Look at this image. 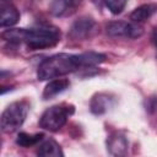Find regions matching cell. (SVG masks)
Instances as JSON below:
<instances>
[{
  "label": "cell",
  "mask_w": 157,
  "mask_h": 157,
  "mask_svg": "<svg viewBox=\"0 0 157 157\" xmlns=\"http://www.w3.org/2000/svg\"><path fill=\"white\" fill-rule=\"evenodd\" d=\"M152 42H153V45H155V48H156V50H157V27H155L153 28V31H152Z\"/></svg>",
  "instance_id": "ac0fdd59"
},
{
  "label": "cell",
  "mask_w": 157,
  "mask_h": 157,
  "mask_svg": "<svg viewBox=\"0 0 157 157\" xmlns=\"http://www.w3.org/2000/svg\"><path fill=\"white\" fill-rule=\"evenodd\" d=\"M146 109L148 112H155L157 110V97H151L147 99V105H146Z\"/></svg>",
  "instance_id": "e0dca14e"
},
{
  "label": "cell",
  "mask_w": 157,
  "mask_h": 157,
  "mask_svg": "<svg viewBox=\"0 0 157 157\" xmlns=\"http://www.w3.org/2000/svg\"><path fill=\"white\" fill-rule=\"evenodd\" d=\"M94 25L96 22L92 17L81 16L71 25L70 31H69V37L76 40L85 39L91 34V32L94 28Z\"/></svg>",
  "instance_id": "8992f818"
},
{
  "label": "cell",
  "mask_w": 157,
  "mask_h": 157,
  "mask_svg": "<svg viewBox=\"0 0 157 157\" xmlns=\"http://www.w3.org/2000/svg\"><path fill=\"white\" fill-rule=\"evenodd\" d=\"M43 134H27V132H20L16 139V144L22 147H32L38 145L43 140Z\"/></svg>",
  "instance_id": "9a60e30c"
},
{
  "label": "cell",
  "mask_w": 157,
  "mask_h": 157,
  "mask_svg": "<svg viewBox=\"0 0 157 157\" xmlns=\"http://www.w3.org/2000/svg\"><path fill=\"white\" fill-rule=\"evenodd\" d=\"M107 34L110 37H125V38H139L142 36L144 29L136 22L126 21H113L105 27Z\"/></svg>",
  "instance_id": "5b68a950"
},
{
  "label": "cell",
  "mask_w": 157,
  "mask_h": 157,
  "mask_svg": "<svg viewBox=\"0 0 157 157\" xmlns=\"http://www.w3.org/2000/svg\"><path fill=\"white\" fill-rule=\"evenodd\" d=\"M20 20V13L17 9L12 5H5L1 7V15H0V26L2 28L11 27L16 25Z\"/></svg>",
  "instance_id": "30bf717a"
},
{
  "label": "cell",
  "mask_w": 157,
  "mask_h": 157,
  "mask_svg": "<svg viewBox=\"0 0 157 157\" xmlns=\"http://www.w3.org/2000/svg\"><path fill=\"white\" fill-rule=\"evenodd\" d=\"M28 103L26 101H17L9 104L1 114L0 126L4 132H13L16 131L26 120L28 113Z\"/></svg>",
  "instance_id": "3957f363"
},
{
  "label": "cell",
  "mask_w": 157,
  "mask_h": 157,
  "mask_svg": "<svg viewBox=\"0 0 157 157\" xmlns=\"http://www.w3.org/2000/svg\"><path fill=\"white\" fill-rule=\"evenodd\" d=\"M107 150L113 156H125L128 152V140L120 132L112 134L107 140Z\"/></svg>",
  "instance_id": "ba28073f"
},
{
  "label": "cell",
  "mask_w": 157,
  "mask_h": 157,
  "mask_svg": "<svg viewBox=\"0 0 157 157\" xmlns=\"http://www.w3.org/2000/svg\"><path fill=\"white\" fill-rule=\"evenodd\" d=\"M69 85H70V82L66 78H54L45 86V88L43 91V98L44 99L53 98L54 96L64 92L69 87Z\"/></svg>",
  "instance_id": "8fae6325"
},
{
  "label": "cell",
  "mask_w": 157,
  "mask_h": 157,
  "mask_svg": "<svg viewBox=\"0 0 157 157\" xmlns=\"http://www.w3.org/2000/svg\"><path fill=\"white\" fill-rule=\"evenodd\" d=\"M156 12H157V4H144L139 7H136L130 13V20L132 22L141 23V22L147 21Z\"/></svg>",
  "instance_id": "9c48e42d"
},
{
  "label": "cell",
  "mask_w": 157,
  "mask_h": 157,
  "mask_svg": "<svg viewBox=\"0 0 157 157\" xmlns=\"http://www.w3.org/2000/svg\"><path fill=\"white\" fill-rule=\"evenodd\" d=\"M78 69H82L78 54H54L44 59L39 64L37 70V77L40 81L58 78L60 76H65L70 72H74Z\"/></svg>",
  "instance_id": "7a4b0ae2"
},
{
  "label": "cell",
  "mask_w": 157,
  "mask_h": 157,
  "mask_svg": "<svg viewBox=\"0 0 157 157\" xmlns=\"http://www.w3.org/2000/svg\"><path fill=\"white\" fill-rule=\"evenodd\" d=\"M126 1L128 0H104V4L112 13L118 15L124 10V7L126 5Z\"/></svg>",
  "instance_id": "2e32d148"
},
{
  "label": "cell",
  "mask_w": 157,
  "mask_h": 157,
  "mask_svg": "<svg viewBox=\"0 0 157 157\" xmlns=\"http://www.w3.org/2000/svg\"><path fill=\"white\" fill-rule=\"evenodd\" d=\"M82 0H53L50 4V13L56 17L69 16L80 6Z\"/></svg>",
  "instance_id": "52a82bcc"
},
{
  "label": "cell",
  "mask_w": 157,
  "mask_h": 157,
  "mask_svg": "<svg viewBox=\"0 0 157 157\" xmlns=\"http://www.w3.org/2000/svg\"><path fill=\"white\" fill-rule=\"evenodd\" d=\"M109 102H110V98L103 93H99V94H96L92 99H91V104H90V108H91V112L93 114H103L108 110L109 108Z\"/></svg>",
  "instance_id": "4fadbf2b"
},
{
  "label": "cell",
  "mask_w": 157,
  "mask_h": 157,
  "mask_svg": "<svg viewBox=\"0 0 157 157\" xmlns=\"http://www.w3.org/2000/svg\"><path fill=\"white\" fill-rule=\"evenodd\" d=\"M78 55H80L81 67H92V66L99 65L101 63H103L105 60V55L104 54L94 53V52L83 53V54H78Z\"/></svg>",
  "instance_id": "5bb4252c"
},
{
  "label": "cell",
  "mask_w": 157,
  "mask_h": 157,
  "mask_svg": "<svg viewBox=\"0 0 157 157\" xmlns=\"http://www.w3.org/2000/svg\"><path fill=\"white\" fill-rule=\"evenodd\" d=\"M37 155L38 156H43V157H61L64 156L59 144L52 139L43 141L37 150Z\"/></svg>",
  "instance_id": "7c38bea8"
},
{
  "label": "cell",
  "mask_w": 157,
  "mask_h": 157,
  "mask_svg": "<svg viewBox=\"0 0 157 157\" xmlns=\"http://www.w3.org/2000/svg\"><path fill=\"white\" fill-rule=\"evenodd\" d=\"M72 113V105H53L42 114L39 119V126L44 130L55 132L66 124L67 118Z\"/></svg>",
  "instance_id": "277c9868"
},
{
  "label": "cell",
  "mask_w": 157,
  "mask_h": 157,
  "mask_svg": "<svg viewBox=\"0 0 157 157\" xmlns=\"http://www.w3.org/2000/svg\"><path fill=\"white\" fill-rule=\"evenodd\" d=\"M60 31L56 27L12 28L2 32L1 37L10 43H25L31 49H44L54 47L60 42Z\"/></svg>",
  "instance_id": "6da1fadb"
}]
</instances>
